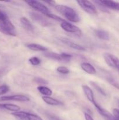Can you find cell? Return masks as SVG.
<instances>
[{
	"instance_id": "cell-13",
	"label": "cell",
	"mask_w": 119,
	"mask_h": 120,
	"mask_svg": "<svg viewBox=\"0 0 119 120\" xmlns=\"http://www.w3.org/2000/svg\"><path fill=\"white\" fill-rule=\"evenodd\" d=\"M101 3L108 9H112L113 10L119 11V2L114 1H108V0H102L100 1Z\"/></svg>"
},
{
	"instance_id": "cell-25",
	"label": "cell",
	"mask_w": 119,
	"mask_h": 120,
	"mask_svg": "<svg viewBox=\"0 0 119 120\" xmlns=\"http://www.w3.org/2000/svg\"><path fill=\"white\" fill-rule=\"evenodd\" d=\"M46 16H47L48 18H50L51 19H53L56 20V21H58V22H63L64 21H65V20L64 19H63L62 18L60 17V16H57V15H55V14H52L51 12H50V14H48Z\"/></svg>"
},
{
	"instance_id": "cell-33",
	"label": "cell",
	"mask_w": 119,
	"mask_h": 120,
	"mask_svg": "<svg viewBox=\"0 0 119 120\" xmlns=\"http://www.w3.org/2000/svg\"><path fill=\"white\" fill-rule=\"evenodd\" d=\"M84 117H85V120H94L92 118V116L88 113H85L84 114Z\"/></svg>"
},
{
	"instance_id": "cell-27",
	"label": "cell",
	"mask_w": 119,
	"mask_h": 120,
	"mask_svg": "<svg viewBox=\"0 0 119 120\" xmlns=\"http://www.w3.org/2000/svg\"><path fill=\"white\" fill-rule=\"evenodd\" d=\"M91 85L93 86V87H94V89H95L99 93H100L102 95H103V96H106V93H105V91H104V90H103V89H102L100 86H98L96 83H94V82H91Z\"/></svg>"
},
{
	"instance_id": "cell-1",
	"label": "cell",
	"mask_w": 119,
	"mask_h": 120,
	"mask_svg": "<svg viewBox=\"0 0 119 120\" xmlns=\"http://www.w3.org/2000/svg\"><path fill=\"white\" fill-rule=\"evenodd\" d=\"M56 10L64 16L69 21L77 23L80 21V18L79 14L73 8L64 5H56Z\"/></svg>"
},
{
	"instance_id": "cell-31",
	"label": "cell",
	"mask_w": 119,
	"mask_h": 120,
	"mask_svg": "<svg viewBox=\"0 0 119 120\" xmlns=\"http://www.w3.org/2000/svg\"><path fill=\"white\" fill-rule=\"evenodd\" d=\"M113 115L115 120H119V109H114L113 110Z\"/></svg>"
},
{
	"instance_id": "cell-20",
	"label": "cell",
	"mask_w": 119,
	"mask_h": 120,
	"mask_svg": "<svg viewBox=\"0 0 119 120\" xmlns=\"http://www.w3.org/2000/svg\"><path fill=\"white\" fill-rule=\"evenodd\" d=\"M44 55L45 57H47V58L51 59L52 60H54L57 61H61L62 60L60 54L52 52H48L46 51L44 53Z\"/></svg>"
},
{
	"instance_id": "cell-10",
	"label": "cell",
	"mask_w": 119,
	"mask_h": 120,
	"mask_svg": "<svg viewBox=\"0 0 119 120\" xmlns=\"http://www.w3.org/2000/svg\"><path fill=\"white\" fill-rule=\"evenodd\" d=\"M61 41L63 43H64L66 45L68 46L69 47L72 48V49H75V50H80V51H86V48L84 46L79 44H78V43H75V42H72V41H70V40L68 39L63 38L61 39Z\"/></svg>"
},
{
	"instance_id": "cell-3",
	"label": "cell",
	"mask_w": 119,
	"mask_h": 120,
	"mask_svg": "<svg viewBox=\"0 0 119 120\" xmlns=\"http://www.w3.org/2000/svg\"><path fill=\"white\" fill-rule=\"evenodd\" d=\"M25 2L28 4L30 7L33 8L37 11L42 13L45 16H47L48 14L50 13L49 8L45 5L39 1H35V0H29V1H25Z\"/></svg>"
},
{
	"instance_id": "cell-15",
	"label": "cell",
	"mask_w": 119,
	"mask_h": 120,
	"mask_svg": "<svg viewBox=\"0 0 119 120\" xmlns=\"http://www.w3.org/2000/svg\"><path fill=\"white\" fill-rule=\"evenodd\" d=\"M26 46L28 49L33 50V51L44 52H45L47 51L48 50L46 47L41 45L37 44V43H28Z\"/></svg>"
},
{
	"instance_id": "cell-30",
	"label": "cell",
	"mask_w": 119,
	"mask_h": 120,
	"mask_svg": "<svg viewBox=\"0 0 119 120\" xmlns=\"http://www.w3.org/2000/svg\"><path fill=\"white\" fill-rule=\"evenodd\" d=\"M60 55L63 60L68 61L71 59V58H72V55L66 53H60Z\"/></svg>"
},
{
	"instance_id": "cell-34",
	"label": "cell",
	"mask_w": 119,
	"mask_h": 120,
	"mask_svg": "<svg viewBox=\"0 0 119 120\" xmlns=\"http://www.w3.org/2000/svg\"><path fill=\"white\" fill-rule=\"evenodd\" d=\"M4 71H3V70H0V80H1L2 76H4Z\"/></svg>"
},
{
	"instance_id": "cell-26",
	"label": "cell",
	"mask_w": 119,
	"mask_h": 120,
	"mask_svg": "<svg viewBox=\"0 0 119 120\" xmlns=\"http://www.w3.org/2000/svg\"><path fill=\"white\" fill-rule=\"evenodd\" d=\"M34 80L36 82V83L38 84H40V86H43V85H46L48 84V82L46 80L42 78V77H35L34 79Z\"/></svg>"
},
{
	"instance_id": "cell-22",
	"label": "cell",
	"mask_w": 119,
	"mask_h": 120,
	"mask_svg": "<svg viewBox=\"0 0 119 120\" xmlns=\"http://www.w3.org/2000/svg\"><path fill=\"white\" fill-rule=\"evenodd\" d=\"M29 62L33 66H38L40 64L41 60L38 57H36V56H33V57H30L29 59Z\"/></svg>"
},
{
	"instance_id": "cell-7",
	"label": "cell",
	"mask_w": 119,
	"mask_h": 120,
	"mask_svg": "<svg viewBox=\"0 0 119 120\" xmlns=\"http://www.w3.org/2000/svg\"><path fill=\"white\" fill-rule=\"evenodd\" d=\"M15 101L20 102H28L30 101V98L27 96L22 94L12 95V96H2L0 97V101Z\"/></svg>"
},
{
	"instance_id": "cell-4",
	"label": "cell",
	"mask_w": 119,
	"mask_h": 120,
	"mask_svg": "<svg viewBox=\"0 0 119 120\" xmlns=\"http://www.w3.org/2000/svg\"><path fill=\"white\" fill-rule=\"evenodd\" d=\"M79 7L86 12L90 14H97L98 10L94 4L89 1L82 0V1H77Z\"/></svg>"
},
{
	"instance_id": "cell-14",
	"label": "cell",
	"mask_w": 119,
	"mask_h": 120,
	"mask_svg": "<svg viewBox=\"0 0 119 120\" xmlns=\"http://www.w3.org/2000/svg\"><path fill=\"white\" fill-rule=\"evenodd\" d=\"M21 23L24 29H25L27 31L30 32H33L34 31V27L30 21L26 17H22L21 18Z\"/></svg>"
},
{
	"instance_id": "cell-6",
	"label": "cell",
	"mask_w": 119,
	"mask_h": 120,
	"mask_svg": "<svg viewBox=\"0 0 119 120\" xmlns=\"http://www.w3.org/2000/svg\"><path fill=\"white\" fill-rule=\"evenodd\" d=\"M60 26L63 30L68 33H71V34H73L77 35H80L82 34V31L79 27L66 21L61 22Z\"/></svg>"
},
{
	"instance_id": "cell-8",
	"label": "cell",
	"mask_w": 119,
	"mask_h": 120,
	"mask_svg": "<svg viewBox=\"0 0 119 120\" xmlns=\"http://www.w3.org/2000/svg\"><path fill=\"white\" fill-rule=\"evenodd\" d=\"M30 17L35 21L36 22H38L39 24L42 25L44 26H47L50 25V22L43 16L42 14H38L36 12H31L30 14Z\"/></svg>"
},
{
	"instance_id": "cell-23",
	"label": "cell",
	"mask_w": 119,
	"mask_h": 120,
	"mask_svg": "<svg viewBox=\"0 0 119 120\" xmlns=\"http://www.w3.org/2000/svg\"><path fill=\"white\" fill-rule=\"evenodd\" d=\"M27 120H43L41 118L40 116L38 115L35 114L30 113V112H28L26 117Z\"/></svg>"
},
{
	"instance_id": "cell-24",
	"label": "cell",
	"mask_w": 119,
	"mask_h": 120,
	"mask_svg": "<svg viewBox=\"0 0 119 120\" xmlns=\"http://www.w3.org/2000/svg\"><path fill=\"white\" fill-rule=\"evenodd\" d=\"M57 71L63 75H68L70 73V70L66 67L65 66H59L57 68Z\"/></svg>"
},
{
	"instance_id": "cell-29",
	"label": "cell",
	"mask_w": 119,
	"mask_h": 120,
	"mask_svg": "<svg viewBox=\"0 0 119 120\" xmlns=\"http://www.w3.org/2000/svg\"><path fill=\"white\" fill-rule=\"evenodd\" d=\"M9 91V87L8 86L4 84L0 86V96L7 93Z\"/></svg>"
},
{
	"instance_id": "cell-17",
	"label": "cell",
	"mask_w": 119,
	"mask_h": 120,
	"mask_svg": "<svg viewBox=\"0 0 119 120\" xmlns=\"http://www.w3.org/2000/svg\"><path fill=\"white\" fill-rule=\"evenodd\" d=\"M0 107L6 109L8 111L14 112H17L21 110V107L19 105L13 104H0Z\"/></svg>"
},
{
	"instance_id": "cell-21",
	"label": "cell",
	"mask_w": 119,
	"mask_h": 120,
	"mask_svg": "<svg viewBox=\"0 0 119 120\" xmlns=\"http://www.w3.org/2000/svg\"><path fill=\"white\" fill-rule=\"evenodd\" d=\"M12 116H15L16 118H20V119H26L27 114L28 112L25 111H17V112H14L11 114Z\"/></svg>"
},
{
	"instance_id": "cell-2",
	"label": "cell",
	"mask_w": 119,
	"mask_h": 120,
	"mask_svg": "<svg viewBox=\"0 0 119 120\" xmlns=\"http://www.w3.org/2000/svg\"><path fill=\"white\" fill-rule=\"evenodd\" d=\"M0 32L9 36H16L15 26L9 20V18L0 21Z\"/></svg>"
},
{
	"instance_id": "cell-5",
	"label": "cell",
	"mask_w": 119,
	"mask_h": 120,
	"mask_svg": "<svg viewBox=\"0 0 119 120\" xmlns=\"http://www.w3.org/2000/svg\"><path fill=\"white\" fill-rule=\"evenodd\" d=\"M103 57L107 65L117 69L119 72V59L117 56L108 53H105L103 55Z\"/></svg>"
},
{
	"instance_id": "cell-11",
	"label": "cell",
	"mask_w": 119,
	"mask_h": 120,
	"mask_svg": "<svg viewBox=\"0 0 119 120\" xmlns=\"http://www.w3.org/2000/svg\"><path fill=\"white\" fill-rule=\"evenodd\" d=\"M82 87L83 91H84V94H85V96L87 98V99L91 103H92V104L95 102L94 101V94H93V93L92 90L91 89V87L88 86L87 85H83L82 86Z\"/></svg>"
},
{
	"instance_id": "cell-9",
	"label": "cell",
	"mask_w": 119,
	"mask_h": 120,
	"mask_svg": "<svg viewBox=\"0 0 119 120\" xmlns=\"http://www.w3.org/2000/svg\"><path fill=\"white\" fill-rule=\"evenodd\" d=\"M93 104L94 105L99 113L105 118V120H115L114 116L112 114H111L107 110L104 109L103 108L101 107L98 103H96V101Z\"/></svg>"
},
{
	"instance_id": "cell-32",
	"label": "cell",
	"mask_w": 119,
	"mask_h": 120,
	"mask_svg": "<svg viewBox=\"0 0 119 120\" xmlns=\"http://www.w3.org/2000/svg\"><path fill=\"white\" fill-rule=\"evenodd\" d=\"M8 18V17L7 15V14L0 9V21L5 19Z\"/></svg>"
},
{
	"instance_id": "cell-28",
	"label": "cell",
	"mask_w": 119,
	"mask_h": 120,
	"mask_svg": "<svg viewBox=\"0 0 119 120\" xmlns=\"http://www.w3.org/2000/svg\"><path fill=\"white\" fill-rule=\"evenodd\" d=\"M94 2H95L97 6L99 7V8L100 9V10L102 11H103V12H107V13L109 12L108 9H107V8H106V7H105L104 5H103L101 3L100 1H94Z\"/></svg>"
},
{
	"instance_id": "cell-12",
	"label": "cell",
	"mask_w": 119,
	"mask_h": 120,
	"mask_svg": "<svg viewBox=\"0 0 119 120\" xmlns=\"http://www.w3.org/2000/svg\"><path fill=\"white\" fill-rule=\"evenodd\" d=\"M80 67H81L82 69L87 73L89 75H95L96 73V70L95 68L89 63L88 62H83L80 64Z\"/></svg>"
},
{
	"instance_id": "cell-16",
	"label": "cell",
	"mask_w": 119,
	"mask_h": 120,
	"mask_svg": "<svg viewBox=\"0 0 119 120\" xmlns=\"http://www.w3.org/2000/svg\"><path fill=\"white\" fill-rule=\"evenodd\" d=\"M42 100L44 103H46L48 105L56 106V105H59L61 104V102L58 100L52 98V97H49V96H43Z\"/></svg>"
},
{
	"instance_id": "cell-19",
	"label": "cell",
	"mask_w": 119,
	"mask_h": 120,
	"mask_svg": "<svg viewBox=\"0 0 119 120\" xmlns=\"http://www.w3.org/2000/svg\"><path fill=\"white\" fill-rule=\"evenodd\" d=\"M95 34L98 38L104 41H108L110 39V35L108 32L103 30L98 29L95 31Z\"/></svg>"
},
{
	"instance_id": "cell-18",
	"label": "cell",
	"mask_w": 119,
	"mask_h": 120,
	"mask_svg": "<svg viewBox=\"0 0 119 120\" xmlns=\"http://www.w3.org/2000/svg\"><path fill=\"white\" fill-rule=\"evenodd\" d=\"M37 89L42 95H43V96L50 97L52 94V90L50 88L47 87L45 86H38L37 87Z\"/></svg>"
}]
</instances>
